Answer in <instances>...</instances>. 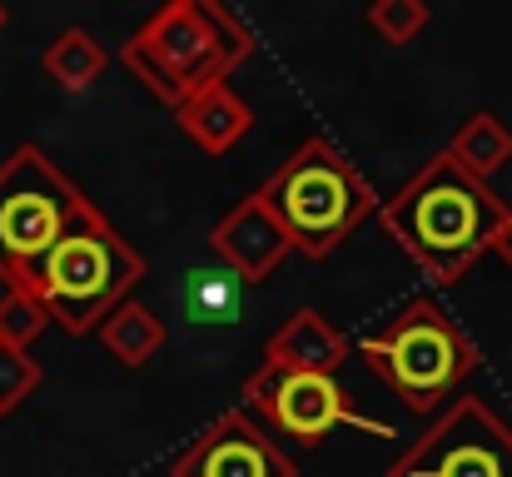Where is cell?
I'll list each match as a JSON object with an SVG mask.
<instances>
[{"label": "cell", "mask_w": 512, "mask_h": 477, "mask_svg": "<svg viewBox=\"0 0 512 477\" xmlns=\"http://www.w3.org/2000/svg\"><path fill=\"white\" fill-rule=\"evenodd\" d=\"M5 25H10V10H5V5H0V30H5Z\"/></svg>", "instance_id": "ffe728a7"}, {"label": "cell", "mask_w": 512, "mask_h": 477, "mask_svg": "<svg viewBox=\"0 0 512 477\" xmlns=\"http://www.w3.org/2000/svg\"><path fill=\"white\" fill-rule=\"evenodd\" d=\"M174 120H179V130H184V140H189L194 150H204V155H229V150L249 135L254 110L244 105V95H234V85H209V90H199L194 100H184V105L174 110Z\"/></svg>", "instance_id": "7c38bea8"}, {"label": "cell", "mask_w": 512, "mask_h": 477, "mask_svg": "<svg viewBox=\"0 0 512 477\" xmlns=\"http://www.w3.org/2000/svg\"><path fill=\"white\" fill-rule=\"evenodd\" d=\"M40 65H45V75H50L60 90H70V95H75V90H85V85H95V80L105 75L110 55H105V45H100L90 30L65 25V30L45 45Z\"/></svg>", "instance_id": "9a60e30c"}, {"label": "cell", "mask_w": 512, "mask_h": 477, "mask_svg": "<svg viewBox=\"0 0 512 477\" xmlns=\"http://www.w3.org/2000/svg\"><path fill=\"white\" fill-rule=\"evenodd\" d=\"M40 363L25 353V348H10L0 343V418H10L35 388H40Z\"/></svg>", "instance_id": "ac0fdd59"}, {"label": "cell", "mask_w": 512, "mask_h": 477, "mask_svg": "<svg viewBox=\"0 0 512 477\" xmlns=\"http://www.w3.org/2000/svg\"><path fill=\"white\" fill-rule=\"evenodd\" d=\"M95 333L110 348V358L125 363V368H145L165 348V318L155 314L150 304H135V299H125L120 309H110Z\"/></svg>", "instance_id": "4fadbf2b"}, {"label": "cell", "mask_w": 512, "mask_h": 477, "mask_svg": "<svg viewBox=\"0 0 512 477\" xmlns=\"http://www.w3.org/2000/svg\"><path fill=\"white\" fill-rule=\"evenodd\" d=\"M45 328H50V318H45V309H40L25 289H5V294H0V343L30 353V343H35Z\"/></svg>", "instance_id": "e0dca14e"}, {"label": "cell", "mask_w": 512, "mask_h": 477, "mask_svg": "<svg viewBox=\"0 0 512 477\" xmlns=\"http://www.w3.org/2000/svg\"><path fill=\"white\" fill-rule=\"evenodd\" d=\"M254 55V30L239 10L219 0H170L160 5L120 50L130 75L179 110L209 85H229V75Z\"/></svg>", "instance_id": "7a4b0ae2"}, {"label": "cell", "mask_w": 512, "mask_h": 477, "mask_svg": "<svg viewBox=\"0 0 512 477\" xmlns=\"http://www.w3.org/2000/svg\"><path fill=\"white\" fill-rule=\"evenodd\" d=\"M368 30L373 35H383L388 45H408V40H418L423 30H428V5L423 0H373L368 5Z\"/></svg>", "instance_id": "2e32d148"}, {"label": "cell", "mask_w": 512, "mask_h": 477, "mask_svg": "<svg viewBox=\"0 0 512 477\" xmlns=\"http://www.w3.org/2000/svg\"><path fill=\"white\" fill-rule=\"evenodd\" d=\"M244 403H249L244 413H249L254 423L279 428V433L299 438L304 448L324 443L343 423L388 438V428H378V423H368V418H358V413L348 408V398H343V388L334 378H314V373H279V368H264V363H259V368L244 378Z\"/></svg>", "instance_id": "ba28073f"}, {"label": "cell", "mask_w": 512, "mask_h": 477, "mask_svg": "<svg viewBox=\"0 0 512 477\" xmlns=\"http://www.w3.org/2000/svg\"><path fill=\"white\" fill-rule=\"evenodd\" d=\"M363 358L413 413L443 403L483 363L473 338L428 299L403 304L398 318H388L378 333H368L363 338Z\"/></svg>", "instance_id": "5b68a950"}, {"label": "cell", "mask_w": 512, "mask_h": 477, "mask_svg": "<svg viewBox=\"0 0 512 477\" xmlns=\"http://www.w3.org/2000/svg\"><path fill=\"white\" fill-rule=\"evenodd\" d=\"M209 244H214V254L224 259V269H229L239 284H264V279L294 254L284 224H279L274 209L259 199V189H254L249 199H239V204L209 229Z\"/></svg>", "instance_id": "30bf717a"}, {"label": "cell", "mask_w": 512, "mask_h": 477, "mask_svg": "<svg viewBox=\"0 0 512 477\" xmlns=\"http://www.w3.org/2000/svg\"><path fill=\"white\" fill-rule=\"evenodd\" d=\"M383 229L393 244L438 284H458L508 224V204L493 184L473 179L448 155L423 159V169L383 199Z\"/></svg>", "instance_id": "6da1fadb"}, {"label": "cell", "mask_w": 512, "mask_h": 477, "mask_svg": "<svg viewBox=\"0 0 512 477\" xmlns=\"http://www.w3.org/2000/svg\"><path fill=\"white\" fill-rule=\"evenodd\" d=\"M348 358V338L319 309H299L289 314L274 338L264 343V368L279 373H314V378H334Z\"/></svg>", "instance_id": "8fae6325"}, {"label": "cell", "mask_w": 512, "mask_h": 477, "mask_svg": "<svg viewBox=\"0 0 512 477\" xmlns=\"http://www.w3.org/2000/svg\"><path fill=\"white\" fill-rule=\"evenodd\" d=\"M493 254H498V259H503V264L512 269V209H508V224H503V234L493 239Z\"/></svg>", "instance_id": "d6986e66"}, {"label": "cell", "mask_w": 512, "mask_h": 477, "mask_svg": "<svg viewBox=\"0 0 512 477\" xmlns=\"http://www.w3.org/2000/svg\"><path fill=\"white\" fill-rule=\"evenodd\" d=\"M388 477H512V423L463 393L393 458Z\"/></svg>", "instance_id": "52a82bcc"}, {"label": "cell", "mask_w": 512, "mask_h": 477, "mask_svg": "<svg viewBox=\"0 0 512 477\" xmlns=\"http://www.w3.org/2000/svg\"><path fill=\"white\" fill-rule=\"evenodd\" d=\"M259 199L274 209V219L289 234V249L304 254V259H329L378 209L373 184L324 135H309L294 155L284 159L279 174L259 189Z\"/></svg>", "instance_id": "277c9868"}, {"label": "cell", "mask_w": 512, "mask_h": 477, "mask_svg": "<svg viewBox=\"0 0 512 477\" xmlns=\"http://www.w3.org/2000/svg\"><path fill=\"white\" fill-rule=\"evenodd\" d=\"M170 477H299V468L264 423L234 408L174 458Z\"/></svg>", "instance_id": "9c48e42d"}, {"label": "cell", "mask_w": 512, "mask_h": 477, "mask_svg": "<svg viewBox=\"0 0 512 477\" xmlns=\"http://www.w3.org/2000/svg\"><path fill=\"white\" fill-rule=\"evenodd\" d=\"M443 155L453 159V164H463L473 179L488 184V174H498V169L512 159V130L498 120V115L478 110V115H468V120L453 130V145H448Z\"/></svg>", "instance_id": "5bb4252c"}, {"label": "cell", "mask_w": 512, "mask_h": 477, "mask_svg": "<svg viewBox=\"0 0 512 477\" xmlns=\"http://www.w3.org/2000/svg\"><path fill=\"white\" fill-rule=\"evenodd\" d=\"M90 199L80 184L45 155L40 145H20L0 164V284L15 289L75 224Z\"/></svg>", "instance_id": "8992f818"}, {"label": "cell", "mask_w": 512, "mask_h": 477, "mask_svg": "<svg viewBox=\"0 0 512 477\" xmlns=\"http://www.w3.org/2000/svg\"><path fill=\"white\" fill-rule=\"evenodd\" d=\"M140 279H145V259L95 204H85L75 214V224L55 239V249L15 289H25L50 323L85 338L105 323L110 309H120L130 299V289Z\"/></svg>", "instance_id": "3957f363"}]
</instances>
